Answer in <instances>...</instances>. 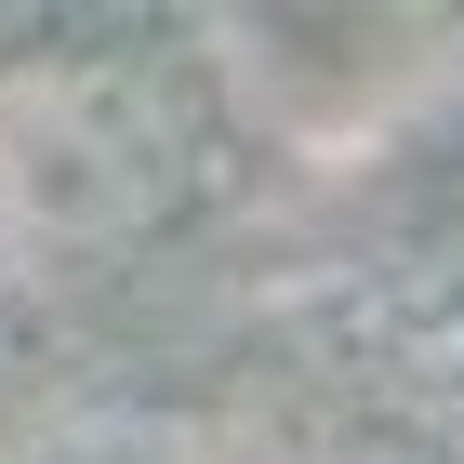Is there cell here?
I'll return each instance as SVG.
<instances>
[{"label":"cell","mask_w":464,"mask_h":464,"mask_svg":"<svg viewBox=\"0 0 464 464\" xmlns=\"http://www.w3.org/2000/svg\"><path fill=\"white\" fill-rule=\"evenodd\" d=\"M199 107L133 53H40L0 80V226L27 252H107L186 199Z\"/></svg>","instance_id":"cell-1"},{"label":"cell","mask_w":464,"mask_h":464,"mask_svg":"<svg viewBox=\"0 0 464 464\" xmlns=\"http://www.w3.org/2000/svg\"><path fill=\"white\" fill-rule=\"evenodd\" d=\"M252 14H332V0H252Z\"/></svg>","instance_id":"cell-2"}]
</instances>
